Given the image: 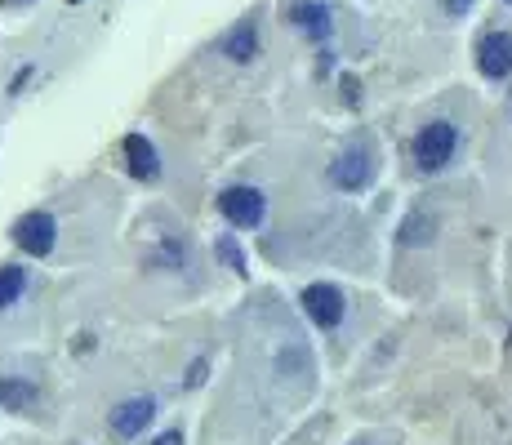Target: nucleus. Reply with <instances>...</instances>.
<instances>
[{"label":"nucleus","instance_id":"nucleus-18","mask_svg":"<svg viewBox=\"0 0 512 445\" xmlns=\"http://www.w3.org/2000/svg\"><path fill=\"white\" fill-rule=\"evenodd\" d=\"M67 5H81V0H67Z\"/></svg>","mask_w":512,"mask_h":445},{"label":"nucleus","instance_id":"nucleus-11","mask_svg":"<svg viewBox=\"0 0 512 445\" xmlns=\"http://www.w3.org/2000/svg\"><path fill=\"white\" fill-rule=\"evenodd\" d=\"M32 401H36V388H32V383H23V379H0V405H5V410H32Z\"/></svg>","mask_w":512,"mask_h":445},{"label":"nucleus","instance_id":"nucleus-1","mask_svg":"<svg viewBox=\"0 0 512 445\" xmlns=\"http://www.w3.org/2000/svg\"><path fill=\"white\" fill-rule=\"evenodd\" d=\"M455 143H459V134H455V125H450V121L423 125V134L415 138V161H419V170L437 174L441 165H450V156H455Z\"/></svg>","mask_w":512,"mask_h":445},{"label":"nucleus","instance_id":"nucleus-6","mask_svg":"<svg viewBox=\"0 0 512 445\" xmlns=\"http://www.w3.org/2000/svg\"><path fill=\"white\" fill-rule=\"evenodd\" d=\"M477 67H481V76H490V81H504V76L512 72V36H508V32L481 36V45H477Z\"/></svg>","mask_w":512,"mask_h":445},{"label":"nucleus","instance_id":"nucleus-3","mask_svg":"<svg viewBox=\"0 0 512 445\" xmlns=\"http://www.w3.org/2000/svg\"><path fill=\"white\" fill-rule=\"evenodd\" d=\"M219 210L232 227H259L263 214H268V196H263L259 187H228V192L219 196Z\"/></svg>","mask_w":512,"mask_h":445},{"label":"nucleus","instance_id":"nucleus-15","mask_svg":"<svg viewBox=\"0 0 512 445\" xmlns=\"http://www.w3.org/2000/svg\"><path fill=\"white\" fill-rule=\"evenodd\" d=\"M201 379H205V361H196V365H192V374H187V388H196Z\"/></svg>","mask_w":512,"mask_h":445},{"label":"nucleus","instance_id":"nucleus-5","mask_svg":"<svg viewBox=\"0 0 512 445\" xmlns=\"http://www.w3.org/2000/svg\"><path fill=\"white\" fill-rule=\"evenodd\" d=\"M303 312H308L321 330H334V325L343 321V294L334 290V285H326V281L308 285V290H303Z\"/></svg>","mask_w":512,"mask_h":445},{"label":"nucleus","instance_id":"nucleus-9","mask_svg":"<svg viewBox=\"0 0 512 445\" xmlns=\"http://www.w3.org/2000/svg\"><path fill=\"white\" fill-rule=\"evenodd\" d=\"M290 18H294V27H303L308 36H330V9L326 5H317V0H299V5L290 9Z\"/></svg>","mask_w":512,"mask_h":445},{"label":"nucleus","instance_id":"nucleus-12","mask_svg":"<svg viewBox=\"0 0 512 445\" xmlns=\"http://www.w3.org/2000/svg\"><path fill=\"white\" fill-rule=\"evenodd\" d=\"M23 285H27V272H23V267H0V308L18 303Z\"/></svg>","mask_w":512,"mask_h":445},{"label":"nucleus","instance_id":"nucleus-7","mask_svg":"<svg viewBox=\"0 0 512 445\" xmlns=\"http://www.w3.org/2000/svg\"><path fill=\"white\" fill-rule=\"evenodd\" d=\"M152 419H156V405L147 401V397L121 401V405H116V410H112V432H116V437H125V441H130V437H139V432H143Z\"/></svg>","mask_w":512,"mask_h":445},{"label":"nucleus","instance_id":"nucleus-2","mask_svg":"<svg viewBox=\"0 0 512 445\" xmlns=\"http://www.w3.org/2000/svg\"><path fill=\"white\" fill-rule=\"evenodd\" d=\"M14 241H18V250H23V254H32V259H45V254L54 250V241H58L54 214H45V210L23 214V219L14 223Z\"/></svg>","mask_w":512,"mask_h":445},{"label":"nucleus","instance_id":"nucleus-19","mask_svg":"<svg viewBox=\"0 0 512 445\" xmlns=\"http://www.w3.org/2000/svg\"><path fill=\"white\" fill-rule=\"evenodd\" d=\"M508 5H512V0H508Z\"/></svg>","mask_w":512,"mask_h":445},{"label":"nucleus","instance_id":"nucleus-8","mask_svg":"<svg viewBox=\"0 0 512 445\" xmlns=\"http://www.w3.org/2000/svg\"><path fill=\"white\" fill-rule=\"evenodd\" d=\"M125 170H130L134 178H156L161 174V156H156V147L147 143L143 134L125 138Z\"/></svg>","mask_w":512,"mask_h":445},{"label":"nucleus","instance_id":"nucleus-4","mask_svg":"<svg viewBox=\"0 0 512 445\" xmlns=\"http://www.w3.org/2000/svg\"><path fill=\"white\" fill-rule=\"evenodd\" d=\"M370 178H374V161H370L366 147H348V152L330 165V183L343 187V192H361Z\"/></svg>","mask_w":512,"mask_h":445},{"label":"nucleus","instance_id":"nucleus-13","mask_svg":"<svg viewBox=\"0 0 512 445\" xmlns=\"http://www.w3.org/2000/svg\"><path fill=\"white\" fill-rule=\"evenodd\" d=\"M214 250H219V263H223V267H232L236 276H245V250L232 241V236H223V241L214 245Z\"/></svg>","mask_w":512,"mask_h":445},{"label":"nucleus","instance_id":"nucleus-16","mask_svg":"<svg viewBox=\"0 0 512 445\" xmlns=\"http://www.w3.org/2000/svg\"><path fill=\"white\" fill-rule=\"evenodd\" d=\"M156 445H183V432H165V437H156Z\"/></svg>","mask_w":512,"mask_h":445},{"label":"nucleus","instance_id":"nucleus-17","mask_svg":"<svg viewBox=\"0 0 512 445\" xmlns=\"http://www.w3.org/2000/svg\"><path fill=\"white\" fill-rule=\"evenodd\" d=\"M0 5H27V0H0Z\"/></svg>","mask_w":512,"mask_h":445},{"label":"nucleus","instance_id":"nucleus-10","mask_svg":"<svg viewBox=\"0 0 512 445\" xmlns=\"http://www.w3.org/2000/svg\"><path fill=\"white\" fill-rule=\"evenodd\" d=\"M223 54L232 58V63H250L254 54H259V36H254V23H241L236 32L223 41Z\"/></svg>","mask_w":512,"mask_h":445},{"label":"nucleus","instance_id":"nucleus-14","mask_svg":"<svg viewBox=\"0 0 512 445\" xmlns=\"http://www.w3.org/2000/svg\"><path fill=\"white\" fill-rule=\"evenodd\" d=\"M441 5H446V14H468V5H472V0H441Z\"/></svg>","mask_w":512,"mask_h":445}]
</instances>
